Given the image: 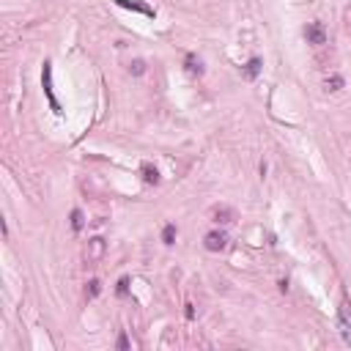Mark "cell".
I'll return each mask as SVG.
<instances>
[{
  "instance_id": "1",
  "label": "cell",
  "mask_w": 351,
  "mask_h": 351,
  "mask_svg": "<svg viewBox=\"0 0 351 351\" xmlns=\"http://www.w3.org/2000/svg\"><path fill=\"white\" fill-rule=\"evenodd\" d=\"M337 327H340L343 340L351 346V302L348 299L340 302V310H337Z\"/></svg>"
},
{
  "instance_id": "2",
  "label": "cell",
  "mask_w": 351,
  "mask_h": 351,
  "mask_svg": "<svg viewBox=\"0 0 351 351\" xmlns=\"http://www.w3.org/2000/svg\"><path fill=\"white\" fill-rule=\"evenodd\" d=\"M305 39H307V44H315V47L327 44V28H324V22H307Z\"/></svg>"
},
{
  "instance_id": "3",
  "label": "cell",
  "mask_w": 351,
  "mask_h": 351,
  "mask_svg": "<svg viewBox=\"0 0 351 351\" xmlns=\"http://www.w3.org/2000/svg\"><path fill=\"white\" fill-rule=\"evenodd\" d=\"M42 85H44L47 99H50V107H52L55 113H63V110H60V104H58V99H55V93H52V66H50V63H44V72H42Z\"/></svg>"
},
{
  "instance_id": "4",
  "label": "cell",
  "mask_w": 351,
  "mask_h": 351,
  "mask_svg": "<svg viewBox=\"0 0 351 351\" xmlns=\"http://www.w3.org/2000/svg\"><path fill=\"white\" fill-rule=\"evenodd\" d=\"M203 247L208 250V253H220V250H225V247H228V233H225V231H212V233H206Z\"/></svg>"
},
{
  "instance_id": "5",
  "label": "cell",
  "mask_w": 351,
  "mask_h": 351,
  "mask_svg": "<svg viewBox=\"0 0 351 351\" xmlns=\"http://www.w3.org/2000/svg\"><path fill=\"white\" fill-rule=\"evenodd\" d=\"M104 250H107V241L102 239V236H93V239H88V244H85V258L88 261H99L104 255Z\"/></svg>"
},
{
  "instance_id": "6",
  "label": "cell",
  "mask_w": 351,
  "mask_h": 351,
  "mask_svg": "<svg viewBox=\"0 0 351 351\" xmlns=\"http://www.w3.org/2000/svg\"><path fill=\"white\" fill-rule=\"evenodd\" d=\"M118 6H121V9L140 11V14H146V17H154V9H151V6H146V3H137V0H118Z\"/></svg>"
},
{
  "instance_id": "7",
  "label": "cell",
  "mask_w": 351,
  "mask_h": 351,
  "mask_svg": "<svg viewBox=\"0 0 351 351\" xmlns=\"http://www.w3.org/2000/svg\"><path fill=\"white\" fill-rule=\"evenodd\" d=\"M212 217H214V222H222V225H225V222H233V208L217 206V208L212 212Z\"/></svg>"
},
{
  "instance_id": "8",
  "label": "cell",
  "mask_w": 351,
  "mask_h": 351,
  "mask_svg": "<svg viewBox=\"0 0 351 351\" xmlns=\"http://www.w3.org/2000/svg\"><path fill=\"white\" fill-rule=\"evenodd\" d=\"M258 72H261V58H250V63L244 66V77L255 80V77H258Z\"/></svg>"
},
{
  "instance_id": "9",
  "label": "cell",
  "mask_w": 351,
  "mask_h": 351,
  "mask_svg": "<svg viewBox=\"0 0 351 351\" xmlns=\"http://www.w3.org/2000/svg\"><path fill=\"white\" fill-rule=\"evenodd\" d=\"M140 173H143V181H146V184H157V181H159L157 167H151V165H143V167H140Z\"/></svg>"
},
{
  "instance_id": "10",
  "label": "cell",
  "mask_w": 351,
  "mask_h": 351,
  "mask_svg": "<svg viewBox=\"0 0 351 351\" xmlns=\"http://www.w3.org/2000/svg\"><path fill=\"white\" fill-rule=\"evenodd\" d=\"M99 294H102V283L91 280V283H88V288H85V296H88V299H96Z\"/></svg>"
},
{
  "instance_id": "11",
  "label": "cell",
  "mask_w": 351,
  "mask_h": 351,
  "mask_svg": "<svg viewBox=\"0 0 351 351\" xmlns=\"http://www.w3.org/2000/svg\"><path fill=\"white\" fill-rule=\"evenodd\" d=\"M187 72L190 74H203V66H200V60L195 55H187Z\"/></svg>"
},
{
  "instance_id": "12",
  "label": "cell",
  "mask_w": 351,
  "mask_h": 351,
  "mask_svg": "<svg viewBox=\"0 0 351 351\" xmlns=\"http://www.w3.org/2000/svg\"><path fill=\"white\" fill-rule=\"evenodd\" d=\"M83 225H85L83 212H80V208H74V212H72V228H74V231H83Z\"/></svg>"
},
{
  "instance_id": "13",
  "label": "cell",
  "mask_w": 351,
  "mask_h": 351,
  "mask_svg": "<svg viewBox=\"0 0 351 351\" xmlns=\"http://www.w3.org/2000/svg\"><path fill=\"white\" fill-rule=\"evenodd\" d=\"M162 241H165V244H173V241H176V225H165V231H162Z\"/></svg>"
},
{
  "instance_id": "14",
  "label": "cell",
  "mask_w": 351,
  "mask_h": 351,
  "mask_svg": "<svg viewBox=\"0 0 351 351\" xmlns=\"http://www.w3.org/2000/svg\"><path fill=\"white\" fill-rule=\"evenodd\" d=\"M116 291H118V296H126V294H129V277H121Z\"/></svg>"
},
{
  "instance_id": "15",
  "label": "cell",
  "mask_w": 351,
  "mask_h": 351,
  "mask_svg": "<svg viewBox=\"0 0 351 351\" xmlns=\"http://www.w3.org/2000/svg\"><path fill=\"white\" fill-rule=\"evenodd\" d=\"M343 88V77H332V80H327V91H340Z\"/></svg>"
},
{
  "instance_id": "16",
  "label": "cell",
  "mask_w": 351,
  "mask_h": 351,
  "mask_svg": "<svg viewBox=\"0 0 351 351\" xmlns=\"http://www.w3.org/2000/svg\"><path fill=\"white\" fill-rule=\"evenodd\" d=\"M129 72H132V74H143V72H146V63H143V60H134V63L129 66Z\"/></svg>"
},
{
  "instance_id": "17",
  "label": "cell",
  "mask_w": 351,
  "mask_h": 351,
  "mask_svg": "<svg viewBox=\"0 0 351 351\" xmlns=\"http://www.w3.org/2000/svg\"><path fill=\"white\" fill-rule=\"evenodd\" d=\"M118 348H121V351L129 348V337H126V335H118Z\"/></svg>"
},
{
  "instance_id": "18",
  "label": "cell",
  "mask_w": 351,
  "mask_h": 351,
  "mask_svg": "<svg viewBox=\"0 0 351 351\" xmlns=\"http://www.w3.org/2000/svg\"><path fill=\"white\" fill-rule=\"evenodd\" d=\"M184 315H187V319H195V305H187V310H184Z\"/></svg>"
}]
</instances>
